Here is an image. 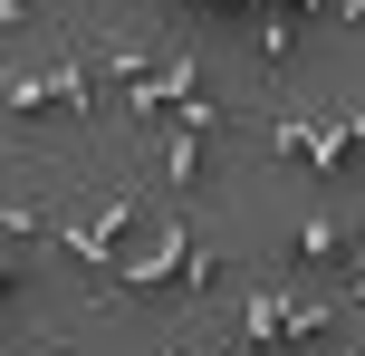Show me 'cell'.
<instances>
[{
  "mask_svg": "<svg viewBox=\"0 0 365 356\" xmlns=\"http://www.w3.org/2000/svg\"><path fill=\"white\" fill-rule=\"evenodd\" d=\"M38 10H48V0H0V29H10V39H29V19Z\"/></svg>",
  "mask_w": 365,
  "mask_h": 356,
  "instance_id": "3",
  "label": "cell"
},
{
  "mask_svg": "<svg viewBox=\"0 0 365 356\" xmlns=\"http://www.w3.org/2000/svg\"><path fill=\"white\" fill-rule=\"evenodd\" d=\"M173 356H259L250 337H192V347H173Z\"/></svg>",
  "mask_w": 365,
  "mask_h": 356,
  "instance_id": "2",
  "label": "cell"
},
{
  "mask_svg": "<svg viewBox=\"0 0 365 356\" xmlns=\"http://www.w3.org/2000/svg\"><path fill=\"white\" fill-rule=\"evenodd\" d=\"M336 356H365V347H356V337H346V347H336Z\"/></svg>",
  "mask_w": 365,
  "mask_h": 356,
  "instance_id": "6",
  "label": "cell"
},
{
  "mask_svg": "<svg viewBox=\"0 0 365 356\" xmlns=\"http://www.w3.org/2000/svg\"><path fill=\"white\" fill-rule=\"evenodd\" d=\"M346 250H356V231L336 222V212H298V222L279 231V260H269V280H279V289H308L317 270H336Z\"/></svg>",
  "mask_w": 365,
  "mask_h": 356,
  "instance_id": "1",
  "label": "cell"
},
{
  "mask_svg": "<svg viewBox=\"0 0 365 356\" xmlns=\"http://www.w3.org/2000/svg\"><path fill=\"white\" fill-rule=\"evenodd\" d=\"M336 19H356V29H365V0H336Z\"/></svg>",
  "mask_w": 365,
  "mask_h": 356,
  "instance_id": "5",
  "label": "cell"
},
{
  "mask_svg": "<svg viewBox=\"0 0 365 356\" xmlns=\"http://www.w3.org/2000/svg\"><path fill=\"white\" fill-rule=\"evenodd\" d=\"M10 356H68V337H29V347H10Z\"/></svg>",
  "mask_w": 365,
  "mask_h": 356,
  "instance_id": "4",
  "label": "cell"
}]
</instances>
